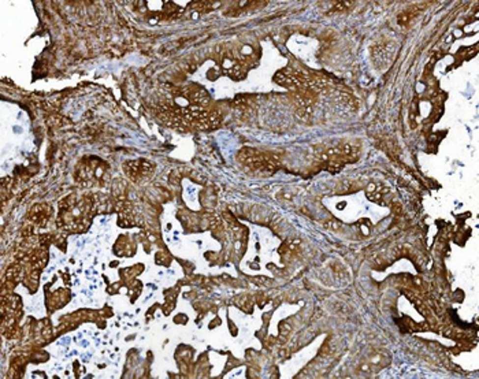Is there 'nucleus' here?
<instances>
[{"label":"nucleus","mask_w":479,"mask_h":379,"mask_svg":"<svg viewBox=\"0 0 479 379\" xmlns=\"http://www.w3.org/2000/svg\"><path fill=\"white\" fill-rule=\"evenodd\" d=\"M238 159L244 166L248 167L249 170L256 171V173H262V171L271 173L278 166V159L275 156L262 153L254 148H244L243 151L238 153Z\"/></svg>","instance_id":"obj_1"},{"label":"nucleus","mask_w":479,"mask_h":379,"mask_svg":"<svg viewBox=\"0 0 479 379\" xmlns=\"http://www.w3.org/2000/svg\"><path fill=\"white\" fill-rule=\"evenodd\" d=\"M349 6H351V3H348V1H339V3H336V4H334V8H333V10L341 13V11L346 10Z\"/></svg>","instance_id":"obj_5"},{"label":"nucleus","mask_w":479,"mask_h":379,"mask_svg":"<svg viewBox=\"0 0 479 379\" xmlns=\"http://www.w3.org/2000/svg\"><path fill=\"white\" fill-rule=\"evenodd\" d=\"M326 226L330 229H334V230H337V229H339V223H337V222L334 221H330L326 223Z\"/></svg>","instance_id":"obj_7"},{"label":"nucleus","mask_w":479,"mask_h":379,"mask_svg":"<svg viewBox=\"0 0 479 379\" xmlns=\"http://www.w3.org/2000/svg\"><path fill=\"white\" fill-rule=\"evenodd\" d=\"M106 167L102 166V163L96 159H89L85 160L83 165L77 169V179L78 182L90 186V185H97L102 183L103 177L106 174Z\"/></svg>","instance_id":"obj_2"},{"label":"nucleus","mask_w":479,"mask_h":379,"mask_svg":"<svg viewBox=\"0 0 479 379\" xmlns=\"http://www.w3.org/2000/svg\"><path fill=\"white\" fill-rule=\"evenodd\" d=\"M125 174L130 178L133 182H141L144 178H147L153 171V165L148 160L139 159V160H130L123 165Z\"/></svg>","instance_id":"obj_3"},{"label":"nucleus","mask_w":479,"mask_h":379,"mask_svg":"<svg viewBox=\"0 0 479 379\" xmlns=\"http://www.w3.org/2000/svg\"><path fill=\"white\" fill-rule=\"evenodd\" d=\"M412 17H414V15H412L411 13L401 14V15L398 17V24H400V25H407V24H408V21L412 18Z\"/></svg>","instance_id":"obj_6"},{"label":"nucleus","mask_w":479,"mask_h":379,"mask_svg":"<svg viewBox=\"0 0 479 379\" xmlns=\"http://www.w3.org/2000/svg\"><path fill=\"white\" fill-rule=\"evenodd\" d=\"M50 216V208L47 205H36L34 208L30 211V219H32L36 225H44L47 219Z\"/></svg>","instance_id":"obj_4"}]
</instances>
